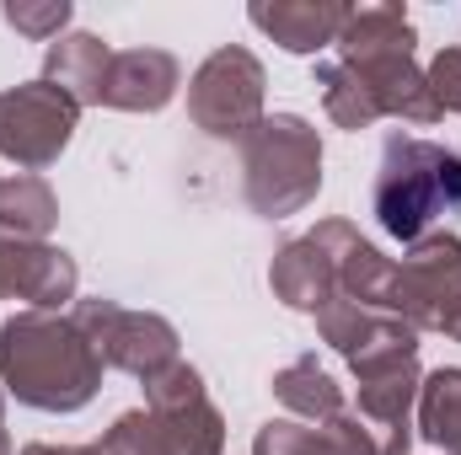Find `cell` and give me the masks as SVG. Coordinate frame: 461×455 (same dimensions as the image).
Returning <instances> with one entry per match:
<instances>
[{"instance_id": "44dd1931", "label": "cell", "mask_w": 461, "mask_h": 455, "mask_svg": "<svg viewBox=\"0 0 461 455\" xmlns=\"http://www.w3.org/2000/svg\"><path fill=\"white\" fill-rule=\"evenodd\" d=\"M386 317H397V311H375V306H359V300H348V295H333L322 311H317V333L328 348H339V353H359L365 343L375 338V327L386 322Z\"/></svg>"}, {"instance_id": "e0dca14e", "label": "cell", "mask_w": 461, "mask_h": 455, "mask_svg": "<svg viewBox=\"0 0 461 455\" xmlns=\"http://www.w3.org/2000/svg\"><path fill=\"white\" fill-rule=\"evenodd\" d=\"M54 220H59V199L43 177L32 172L0 177V236L5 241H43Z\"/></svg>"}, {"instance_id": "ac0fdd59", "label": "cell", "mask_w": 461, "mask_h": 455, "mask_svg": "<svg viewBox=\"0 0 461 455\" xmlns=\"http://www.w3.org/2000/svg\"><path fill=\"white\" fill-rule=\"evenodd\" d=\"M274 397H279L301 424H328V418L344 413V386H339L312 353H301L295 364H285V370L274 375Z\"/></svg>"}, {"instance_id": "5bb4252c", "label": "cell", "mask_w": 461, "mask_h": 455, "mask_svg": "<svg viewBox=\"0 0 461 455\" xmlns=\"http://www.w3.org/2000/svg\"><path fill=\"white\" fill-rule=\"evenodd\" d=\"M108 65H113V49L97 38V32H65L49 43L43 54V81L59 86L70 103L81 108H103V86H108Z\"/></svg>"}, {"instance_id": "603a6c76", "label": "cell", "mask_w": 461, "mask_h": 455, "mask_svg": "<svg viewBox=\"0 0 461 455\" xmlns=\"http://www.w3.org/2000/svg\"><path fill=\"white\" fill-rule=\"evenodd\" d=\"M97 451L103 455H167V445H161L156 418H150L145 407H134V413L113 418V429L97 440Z\"/></svg>"}, {"instance_id": "4fadbf2b", "label": "cell", "mask_w": 461, "mask_h": 455, "mask_svg": "<svg viewBox=\"0 0 461 455\" xmlns=\"http://www.w3.org/2000/svg\"><path fill=\"white\" fill-rule=\"evenodd\" d=\"M268 284H274V300H285L290 311H306V317H317V311L339 295L333 263H328V252H322L312 236H295V241H285V246L274 252Z\"/></svg>"}, {"instance_id": "8992f818", "label": "cell", "mask_w": 461, "mask_h": 455, "mask_svg": "<svg viewBox=\"0 0 461 455\" xmlns=\"http://www.w3.org/2000/svg\"><path fill=\"white\" fill-rule=\"evenodd\" d=\"M70 322L97 348L103 370H123L134 380H150L167 364H177V327L156 311H123L118 300L92 295V300L70 306Z\"/></svg>"}, {"instance_id": "d4e9b609", "label": "cell", "mask_w": 461, "mask_h": 455, "mask_svg": "<svg viewBox=\"0 0 461 455\" xmlns=\"http://www.w3.org/2000/svg\"><path fill=\"white\" fill-rule=\"evenodd\" d=\"M22 455H103L97 445H27Z\"/></svg>"}, {"instance_id": "277c9868", "label": "cell", "mask_w": 461, "mask_h": 455, "mask_svg": "<svg viewBox=\"0 0 461 455\" xmlns=\"http://www.w3.org/2000/svg\"><path fill=\"white\" fill-rule=\"evenodd\" d=\"M392 311L413 322L419 333H446L461 343V236L456 230H429L424 241L408 246L397 263V290Z\"/></svg>"}, {"instance_id": "9c48e42d", "label": "cell", "mask_w": 461, "mask_h": 455, "mask_svg": "<svg viewBox=\"0 0 461 455\" xmlns=\"http://www.w3.org/2000/svg\"><path fill=\"white\" fill-rule=\"evenodd\" d=\"M81 273L76 257L49 241H5L0 236V300H27V311L76 306Z\"/></svg>"}, {"instance_id": "ffe728a7", "label": "cell", "mask_w": 461, "mask_h": 455, "mask_svg": "<svg viewBox=\"0 0 461 455\" xmlns=\"http://www.w3.org/2000/svg\"><path fill=\"white\" fill-rule=\"evenodd\" d=\"M317 92H322V113L333 118L339 129H348V134H359V129L381 123V108H375L370 86H365L348 65H339V59L317 65Z\"/></svg>"}, {"instance_id": "7c38bea8", "label": "cell", "mask_w": 461, "mask_h": 455, "mask_svg": "<svg viewBox=\"0 0 461 455\" xmlns=\"http://www.w3.org/2000/svg\"><path fill=\"white\" fill-rule=\"evenodd\" d=\"M183 86V65L167 49H123L108 65V86H103V108L118 113H161Z\"/></svg>"}, {"instance_id": "7402d4cb", "label": "cell", "mask_w": 461, "mask_h": 455, "mask_svg": "<svg viewBox=\"0 0 461 455\" xmlns=\"http://www.w3.org/2000/svg\"><path fill=\"white\" fill-rule=\"evenodd\" d=\"M0 16H5L11 32H22L32 43H54L70 27V0H5Z\"/></svg>"}, {"instance_id": "9a60e30c", "label": "cell", "mask_w": 461, "mask_h": 455, "mask_svg": "<svg viewBox=\"0 0 461 455\" xmlns=\"http://www.w3.org/2000/svg\"><path fill=\"white\" fill-rule=\"evenodd\" d=\"M419 32L402 5H365L339 32V65H381V59H413Z\"/></svg>"}, {"instance_id": "8fae6325", "label": "cell", "mask_w": 461, "mask_h": 455, "mask_svg": "<svg viewBox=\"0 0 461 455\" xmlns=\"http://www.w3.org/2000/svg\"><path fill=\"white\" fill-rule=\"evenodd\" d=\"M354 16V5L344 0H258L247 5V22L258 32H268L285 54H317L328 43H339L344 22Z\"/></svg>"}, {"instance_id": "4316f807", "label": "cell", "mask_w": 461, "mask_h": 455, "mask_svg": "<svg viewBox=\"0 0 461 455\" xmlns=\"http://www.w3.org/2000/svg\"><path fill=\"white\" fill-rule=\"evenodd\" d=\"M0 429H5V386H0Z\"/></svg>"}, {"instance_id": "2e32d148", "label": "cell", "mask_w": 461, "mask_h": 455, "mask_svg": "<svg viewBox=\"0 0 461 455\" xmlns=\"http://www.w3.org/2000/svg\"><path fill=\"white\" fill-rule=\"evenodd\" d=\"M354 70V65H348ZM365 86H370V97H375V108L381 118H402V123H440V103H435V92H429V76L413 65V59H381V65H359L354 70Z\"/></svg>"}, {"instance_id": "30bf717a", "label": "cell", "mask_w": 461, "mask_h": 455, "mask_svg": "<svg viewBox=\"0 0 461 455\" xmlns=\"http://www.w3.org/2000/svg\"><path fill=\"white\" fill-rule=\"evenodd\" d=\"M312 241L328 252L333 263V279H339V295L359 300V306H375V311H392V290H397V263L365 241L348 220H322L312 230Z\"/></svg>"}, {"instance_id": "d6986e66", "label": "cell", "mask_w": 461, "mask_h": 455, "mask_svg": "<svg viewBox=\"0 0 461 455\" xmlns=\"http://www.w3.org/2000/svg\"><path fill=\"white\" fill-rule=\"evenodd\" d=\"M419 434L446 455H461V370L456 364H440L424 375L419 386Z\"/></svg>"}, {"instance_id": "5b68a950", "label": "cell", "mask_w": 461, "mask_h": 455, "mask_svg": "<svg viewBox=\"0 0 461 455\" xmlns=\"http://www.w3.org/2000/svg\"><path fill=\"white\" fill-rule=\"evenodd\" d=\"M263 59L241 43L215 49L188 81V118L210 139H247L263 123Z\"/></svg>"}, {"instance_id": "6da1fadb", "label": "cell", "mask_w": 461, "mask_h": 455, "mask_svg": "<svg viewBox=\"0 0 461 455\" xmlns=\"http://www.w3.org/2000/svg\"><path fill=\"white\" fill-rule=\"evenodd\" d=\"M0 386L38 413H81L103 386V359L59 311H16L0 327Z\"/></svg>"}, {"instance_id": "484cf974", "label": "cell", "mask_w": 461, "mask_h": 455, "mask_svg": "<svg viewBox=\"0 0 461 455\" xmlns=\"http://www.w3.org/2000/svg\"><path fill=\"white\" fill-rule=\"evenodd\" d=\"M0 455H11V434L5 429H0Z\"/></svg>"}, {"instance_id": "cb8c5ba5", "label": "cell", "mask_w": 461, "mask_h": 455, "mask_svg": "<svg viewBox=\"0 0 461 455\" xmlns=\"http://www.w3.org/2000/svg\"><path fill=\"white\" fill-rule=\"evenodd\" d=\"M424 76H429V92H435L440 113H461V49H440Z\"/></svg>"}, {"instance_id": "3957f363", "label": "cell", "mask_w": 461, "mask_h": 455, "mask_svg": "<svg viewBox=\"0 0 461 455\" xmlns=\"http://www.w3.org/2000/svg\"><path fill=\"white\" fill-rule=\"evenodd\" d=\"M241 188L263 220L301 215L322 193V139L301 113H263L241 139Z\"/></svg>"}, {"instance_id": "7a4b0ae2", "label": "cell", "mask_w": 461, "mask_h": 455, "mask_svg": "<svg viewBox=\"0 0 461 455\" xmlns=\"http://www.w3.org/2000/svg\"><path fill=\"white\" fill-rule=\"evenodd\" d=\"M370 210L392 241H424L435 220L461 215V156L419 134H386Z\"/></svg>"}, {"instance_id": "ba28073f", "label": "cell", "mask_w": 461, "mask_h": 455, "mask_svg": "<svg viewBox=\"0 0 461 455\" xmlns=\"http://www.w3.org/2000/svg\"><path fill=\"white\" fill-rule=\"evenodd\" d=\"M145 413L161 429L167 455H221L226 451V418L215 413L204 375L194 364H167L161 375L145 380Z\"/></svg>"}, {"instance_id": "52a82bcc", "label": "cell", "mask_w": 461, "mask_h": 455, "mask_svg": "<svg viewBox=\"0 0 461 455\" xmlns=\"http://www.w3.org/2000/svg\"><path fill=\"white\" fill-rule=\"evenodd\" d=\"M76 118H81V103H70L49 81L0 92V161H16L22 172L38 177L76 139Z\"/></svg>"}]
</instances>
